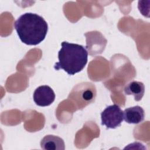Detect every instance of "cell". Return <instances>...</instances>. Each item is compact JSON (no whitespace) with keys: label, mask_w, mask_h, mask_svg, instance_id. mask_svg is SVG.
I'll list each match as a JSON object with an SVG mask.
<instances>
[{"label":"cell","mask_w":150,"mask_h":150,"mask_svg":"<svg viewBox=\"0 0 150 150\" xmlns=\"http://www.w3.org/2000/svg\"><path fill=\"white\" fill-rule=\"evenodd\" d=\"M33 98L35 104L39 106H49L54 101L55 94L49 86H40L35 90Z\"/></svg>","instance_id":"277c9868"},{"label":"cell","mask_w":150,"mask_h":150,"mask_svg":"<svg viewBox=\"0 0 150 150\" xmlns=\"http://www.w3.org/2000/svg\"><path fill=\"white\" fill-rule=\"evenodd\" d=\"M124 93L126 95H132L136 101H140L145 93V86L143 83L138 81L129 82L124 87Z\"/></svg>","instance_id":"52a82bcc"},{"label":"cell","mask_w":150,"mask_h":150,"mask_svg":"<svg viewBox=\"0 0 150 150\" xmlns=\"http://www.w3.org/2000/svg\"><path fill=\"white\" fill-rule=\"evenodd\" d=\"M61 46L58 53L59 62L54 64V69H63L69 75L81 71L87 63L86 49L82 45L67 42H63Z\"/></svg>","instance_id":"7a4b0ae2"},{"label":"cell","mask_w":150,"mask_h":150,"mask_svg":"<svg viewBox=\"0 0 150 150\" xmlns=\"http://www.w3.org/2000/svg\"><path fill=\"white\" fill-rule=\"evenodd\" d=\"M40 146L45 150H64L65 149L63 139L53 135L44 137L40 141Z\"/></svg>","instance_id":"8992f818"},{"label":"cell","mask_w":150,"mask_h":150,"mask_svg":"<svg viewBox=\"0 0 150 150\" xmlns=\"http://www.w3.org/2000/svg\"><path fill=\"white\" fill-rule=\"evenodd\" d=\"M14 28L20 40L28 45H37L45 38L48 25L41 16L30 12L21 15L15 22Z\"/></svg>","instance_id":"6da1fadb"},{"label":"cell","mask_w":150,"mask_h":150,"mask_svg":"<svg viewBox=\"0 0 150 150\" xmlns=\"http://www.w3.org/2000/svg\"><path fill=\"white\" fill-rule=\"evenodd\" d=\"M144 117V110L138 105L126 108L123 111V119L128 124H139L143 121Z\"/></svg>","instance_id":"5b68a950"},{"label":"cell","mask_w":150,"mask_h":150,"mask_svg":"<svg viewBox=\"0 0 150 150\" xmlns=\"http://www.w3.org/2000/svg\"><path fill=\"white\" fill-rule=\"evenodd\" d=\"M101 124L107 128L114 129L121 125L123 121V111L117 104L107 107L101 113Z\"/></svg>","instance_id":"3957f363"}]
</instances>
